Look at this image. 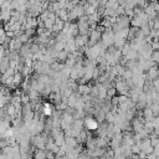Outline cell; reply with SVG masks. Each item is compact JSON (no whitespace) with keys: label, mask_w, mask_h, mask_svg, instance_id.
<instances>
[{"label":"cell","mask_w":159,"mask_h":159,"mask_svg":"<svg viewBox=\"0 0 159 159\" xmlns=\"http://www.w3.org/2000/svg\"><path fill=\"white\" fill-rule=\"evenodd\" d=\"M83 122H84L86 129H88V130H97V129L99 128V122H98L96 118H93L92 116L84 117Z\"/></svg>","instance_id":"obj_1"},{"label":"cell","mask_w":159,"mask_h":159,"mask_svg":"<svg viewBox=\"0 0 159 159\" xmlns=\"http://www.w3.org/2000/svg\"><path fill=\"white\" fill-rule=\"evenodd\" d=\"M139 147H140V149H142V152H144V153H147L148 155H149V154H152V153H154V147L152 145V142H150V138H147V139H143V140L140 142V144H139Z\"/></svg>","instance_id":"obj_2"},{"label":"cell","mask_w":159,"mask_h":159,"mask_svg":"<svg viewBox=\"0 0 159 159\" xmlns=\"http://www.w3.org/2000/svg\"><path fill=\"white\" fill-rule=\"evenodd\" d=\"M122 143H123V133H118V134H114L113 138L111 139L109 147H111V149H117V148L122 147Z\"/></svg>","instance_id":"obj_3"},{"label":"cell","mask_w":159,"mask_h":159,"mask_svg":"<svg viewBox=\"0 0 159 159\" xmlns=\"http://www.w3.org/2000/svg\"><path fill=\"white\" fill-rule=\"evenodd\" d=\"M63 145L66 147L67 152H70V150L76 149V148L78 147V140H77V138H75V137H68V138H66Z\"/></svg>","instance_id":"obj_4"},{"label":"cell","mask_w":159,"mask_h":159,"mask_svg":"<svg viewBox=\"0 0 159 159\" xmlns=\"http://www.w3.org/2000/svg\"><path fill=\"white\" fill-rule=\"evenodd\" d=\"M106 148H94L92 150H87V154H89L92 158H102L106 154Z\"/></svg>","instance_id":"obj_5"},{"label":"cell","mask_w":159,"mask_h":159,"mask_svg":"<svg viewBox=\"0 0 159 159\" xmlns=\"http://www.w3.org/2000/svg\"><path fill=\"white\" fill-rule=\"evenodd\" d=\"M77 91H78V92L82 94V96L91 94V86H89V84H80Z\"/></svg>","instance_id":"obj_6"},{"label":"cell","mask_w":159,"mask_h":159,"mask_svg":"<svg viewBox=\"0 0 159 159\" xmlns=\"http://www.w3.org/2000/svg\"><path fill=\"white\" fill-rule=\"evenodd\" d=\"M34 159H47V153L43 149H37L34 153Z\"/></svg>","instance_id":"obj_7"},{"label":"cell","mask_w":159,"mask_h":159,"mask_svg":"<svg viewBox=\"0 0 159 159\" xmlns=\"http://www.w3.org/2000/svg\"><path fill=\"white\" fill-rule=\"evenodd\" d=\"M22 78H24V75H22L21 72H16L15 76H14V86L17 87V86L22 84V82H24Z\"/></svg>","instance_id":"obj_8"},{"label":"cell","mask_w":159,"mask_h":159,"mask_svg":"<svg viewBox=\"0 0 159 159\" xmlns=\"http://www.w3.org/2000/svg\"><path fill=\"white\" fill-rule=\"evenodd\" d=\"M88 130H82L80 134H78V137H77V140H78V143H86L87 140H88Z\"/></svg>","instance_id":"obj_9"},{"label":"cell","mask_w":159,"mask_h":159,"mask_svg":"<svg viewBox=\"0 0 159 159\" xmlns=\"http://www.w3.org/2000/svg\"><path fill=\"white\" fill-rule=\"evenodd\" d=\"M140 152H142V149H140V147L138 144H133L132 145V153H133V155H138Z\"/></svg>","instance_id":"obj_10"},{"label":"cell","mask_w":159,"mask_h":159,"mask_svg":"<svg viewBox=\"0 0 159 159\" xmlns=\"http://www.w3.org/2000/svg\"><path fill=\"white\" fill-rule=\"evenodd\" d=\"M116 93H117L116 87H111V88H108V91H107V97L112 98V97H114V96H116Z\"/></svg>","instance_id":"obj_11"},{"label":"cell","mask_w":159,"mask_h":159,"mask_svg":"<svg viewBox=\"0 0 159 159\" xmlns=\"http://www.w3.org/2000/svg\"><path fill=\"white\" fill-rule=\"evenodd\" d=\"M150 45H152V47H153L154 51H159V40H153L150 42Z\"/></svg>","instance_id":"obj_12"},{"label":"cell","mask_w":159,"mask_h":159,"mask_svg":"<svg viewBox=\"0 0 159 159\" xmlns=\"http://www.w3.org/2000/svg\"><path fill=\"white\" fill-rule=\"evenodd\" d=\"M35 32H36V29H26V30H25V34H26L29 37L32 36Z\"/></svg>","instance_id":"obj_13"},{"label":"cell","mask_w":159,"mask_h":159,"mask_svg":"<svg viewBox=\"0 0 159 159\" xmlns=\"http://www.w3.org/2000/svg\"><path fill=\"white\" fill-rule=\"evenodd\" d=\"M111 102H112V106H118V104H119V97H117V96L112 97Z\"/></svg>","instance_id":"obj_14"},{"label":"cell","mask_w":159,"mask_h":159,"mask_svg":"<svg viewBox=\"0 0 159 159\" xmlns=\"http://www.w3.org/2000/svg\"><path fill=\"white\" fill-rule=\"evenodd\" d=\"M138 157H139V159H147L148 154H147V153H144V152H140V153L138 154Z\"/></svg>","instance_id":"obj_15"},{"label":"cell","mask_w":159,"mask_h":159,"mask_svg":"<svg viewBox=\"0 0 159 159\" xmlns=\"http://www.w3.org/2000/svg\"><path fill=\"white\" fill-rule=\"evenodd\" d=\"M154 133H155V134L159 137V124H157V125L154 127Z\"/></svg>","instance_id":"obj_16"},{"label":"cell","mask_w":159,"mask_h":159,"mask_svg":"<svg viewBox=\"0 0 159 159\" xmlns=\"http://www.w3.org/2000/svg\"><path fill=\"white\" fill-rule=\"evenodd\" d=\"M93 159H101V158H93Z\"/></svg>","instance_id":"obj_17"},{"label":"cell","mask_w":159,"mask_h":159,"mask_svg":"<svg viewBox=\"0 0 159 159\" xmlns=\"http://www.w3.org/2000/svg\"><path fill=\"white\" fill-rule=\"evenodd\" d=\"M157 118H158V119H159V117H157Z\"/></svg>","instance_id":"obj_18"}]
</instances>
